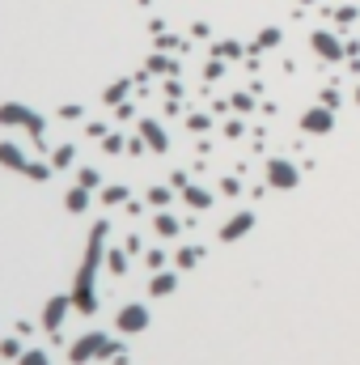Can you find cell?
I'll list each match as a JSON object with an SVG mask.
<instances>
[{"label":"cell","instance_id":"11","mask_svg":"<svg viewBox=\"0 0 360 365\" xmlns=\"http://www.w3.org/2000/svg\"><path fill=\"white\" fill-rule=\"evenodd\" d=\"M22 365H47V357H42V352H26Z\"/></svg>","mask_w":360,"mask_h":365},{"label":"cell","instance_id":"9","mask_svg":"<svg viewBox=\"0 0 360 365\" xmlns=\"http://www.w3.org/2000/svg\"><path fill=\"white\" fill-rule=\"evenodd\" d=\"M174 289V276H157V281H152V293H170Z\"/></svg>","mask_w":360,"mask_h":365},{"label":"cell","instance_id":"12","mask_svg":"<svg viewBox=\"0 0 360 365\" xmlns=\"http://www.w3.org/2000/svg\"><path fill=\"white\" fill-rule=\"evenodd\" d=\"M195 259H199V251H182V255H178V264H182V268H191Z\"/></svg>","mask_w":360,"mask_h":365},{"label":"cell","instance_id":"4","mask_svg":"<svg viewBox=\"0 0 360 365\" xmlns=\"http://www.w3.org/2000/svg\"><path fill=\"white\" fill-rule=\"evenodd\" d=\"M250 225H254V217H250V213H237V217H233V221L221 230V238H225V242H233V238H242Z\"/></svg>","mask_w":360,"mask_h":365},{"label":"cell","instance_id":"2","mask_svg":"<svg viewBox=\"0 0 360 365\" xmlns=\"http://www.w3.org/2000/svg\"><path fill=\"white\" fill-rule=\"evenodd\" d=\"M267 179H272L276 187H284V191H288V187H297V166H292V162H284V158H276V162L267 166Z\"/></svg>","mask_w":360,"mask_h":365},{"label":"cell","instance_id":"7","mask_svg":"<svg viewBox=\"0 0 360 365\" xmlns=\"http://www.w3.org/2000/svg\"><path fill=\"white\" fill-rule=\"evenodd\" d=\"M60 315H64V301H51V306H47V327H56Z\"/></svg>","mask_w":360,"mask_h":365},{"label":"cell","instance_id":"1","mask_svg":"<svg viewBox=\"0 0 360 365\" xmlns=\"http://www.w3.org/2000/svg\"><path fill=\"white\" fill-rule=\"evenodd\" d=\"M331 107H314V111H305V119H301V128L305 132H314V136H327L331 132Z\"/></svg>","mask_w":360,"mask_h":365},{"label":"cell","instance_id":"10","mask_svg":"<svg viewBox=\"0 0 360 365\" xmlns=\"http://www.w3.org/2000/svg\"><path fill=\"white\" fill-rule=\"evenodd\" d=\"M157 230H162V234H174V230H178V221H174V217H162V221H157Z\"/></svg>","mask_w":360,"mask_h":365},{"label":"cell","instance_id":"5","mask_svg":"<svg viewBox=\"0 0 360 365\" xmlns=\"http://www.w3.org/2000/svg\"><path fill=\"white\" fill-rule=\"evenodd\" d=\"M102 348H107V340H102V336H85V340L77 344V352H72V361H85V357H97Z\"/></svg>","mask_w":360,"mask_h":365},{"label":"cell","instance_id":"3","mask_svg":"<svg viewBox=\"0 0 360 365\" xmlns=\"http://www.w3.org/2000/svg\"><path fill=\"white\" fill-rule=\"evenodd\" d=\"M144 323H148V310H144V306H127L123 315H119V327H123V332H140Z\"/></svg>","mask_w":360,"mask_h":365},{"label":"cell","instance_id":"6","mask_svg":"<svg viewBox=\"0 0 360 365\" xmlns=\"http://www.w3.org/2000/svg\"><path fill=\"white\" fill-rule=\"evenodd\" d=\"M314 47L322 51V56H327V60H339V56H343V47H339V43H335L331 34H314Z\"/></svg>","mask_w":360,"mask_h":365},{"label":"cell","instance_id":"13","mask_svg":"<svg viewBox=\"0 0 360 365\" xmlns=\"http://www.w3.org/2000/svg\"><path fill=\"white\" fill-rule=\"evenodd\" d=\"M356 102H360V89H356Z\"/></svg>","mask_w":360,"mask_h":365},{"label":"cell","instance_id":"8","mask_svg":"<svg viewBox=\"0 0 360 365\" xmlns=\"http://www.w3.org/2000/svg\"><path fill=\"white\" fill-rule=\"evenodd\" d=\"M187 200H191L195 208H203V204H208V191H199V187H191V191H187Z\"/></svg>","mask_w":360,"mask_h":365}]
</instances>
